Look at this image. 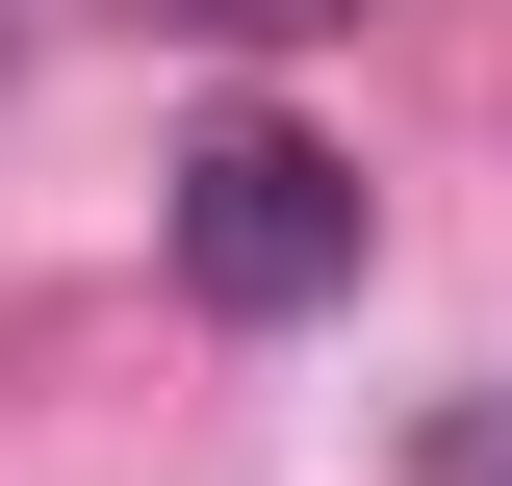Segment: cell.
I'll list each match as a JSON object with an SVG mask.
<instances>
[{
    "instance_id": "cell-2",
    "label": "cell",
    "mask_w": 512,
    "mask_h": 486,
    "mask_svg": "<svg viewBox=\"0 0 512 486\" xmlns=\"http://www.w3.org/2000/svg\"><path fill=\"white\" fill-rule=\"evenodd\" d=\"M180 52H282V26H333V0H154Z\"/></svg>"
},
{
    "instance_id": "cell-1",
    "label": "cell",
    "mask_w": 512,
    "mask_h": 486,
    "mask_svg": "<svg viewBox=\"0 0 512 486\" xmlns=\"http://www.w3.org/2000/svg\"><path fill=\"white\" fill-rule=\"evenodd\" d=\"M154 231H180V282L231 307V333H308V307L359 282V154H333V128H282V103H231V128H180Z\"/></svg>"
},
{
    "instance_id": "cell-3",
    "label": "cell",
    "mask_w": 512,
    "mask_h": 486,
    "mask_svg": "<svg viewBox=\"0 0 512 486\" xmlns=\"http://www.w3.org/2000/svg\"><path fill=\"white\" fill-rule=\"evenodd\" d=\"M436 486H512V410H461V435H436Z\"/></svg>"
}]
</instances>
